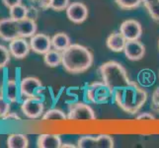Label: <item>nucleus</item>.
<instances>
[{
	"instance_id": "nucleus-7",
	"label": "nucleus",
	"mask_w": 159,
	"mask_h": 148,
	"mask_svg": "<svg viewBox=\"0 0 159 148\" xmlns=\"http://www.w3.org/2000/svg\"><path fill=\"white\" fill-rule=\"evenodd\" d=\"M19 89L21 99L40 95L41 90L43 89L42 81L37 77H25L19 81Z\"/></svg>"
},
{
	"instance_id": "nucleus-25",
	"label": "nucleus",
	"mask_w": 159,
	"mask_h": 148,
	"mask_svg": "<svg viewBox=\"0 0 159 148\" xmlns=\"http://www.w3.org/2000/svg\"><path fill=\"white\" fill-rule=\"evenodd\" d=\"M97 148H114V138L109 134H100L96 136Z\"/></svg>"
},
{
	"instance_id": "nucleus-21",
	"label": "nucleus",
	"mask_w": 159,
	"mask_h": 148,
	"mask_svg": "<svg viewBox=\"0 0 159 148\" xmlns=\"http://www.w3.org/2000/svg\"><path fill=\"white\" fill-rule=\"evenodd\" d=\"M9 17L15 21H21L27 17V6L23 4H18L9 9Z\"/></svg>"
},
{
	"instance_id": "nucleus-24",
	"label": "nucleus",
	"mask_w": 159,
	"mask_h": 148,
	"mask_svg": "<svg viewBox=\"0 0 159 148\" xmlns=\"http://www.w3.org/2000/svg\"><path fill=\"white\" fill-rule=\"evenodd\" d=\"M139 81L140 82V84L143 86H150L154 83L155 75L153 73V71L149 69L141 70L139 74Z\"/></svg>"
},
{
	"instance_id": "nucleus-11",
	"label": "nucleus",
	"mask_w": 159,
	"mask_h": 148,
	"mask_svg": "<svg viewBox=\"0 0 159 148\" xmlns=\"http://www.w3.org/2000/svg\"><path fill=\"white\" fill-rule=\"evenodd\" d=\"M31 49L37 54H45L50 49H52V38L46 34H35L30 38Z\"/></svg>"
},
{
	"instance_id": "nucleus-19",
	"label": "nucleus",
	"mask_w": 159,
	"mask_h": 148,
	"mask_svg": "<svg viewBox=\"0 0 159 148\" xmlns=\"http://www.w3.org/2000/svg\"><path fill=\"white\" fill-rule=\"evenodd\" d=\"M29 146V139L26 134L12 133L7 137L8 148H27Z\"/></svg>"
},
{
	"instance_id": "nucleus-39",
	"label": "nucleus",
	"mask_w": 159,
	"mask_h": 148,
	"mask_svg": "<svg viewBox=\"0 0 159 148\" xmlns=\"http://www.w3.org/2000/svg\"><path fill=\"white\" fill-rule=\"evenodd\" d=\"M0 92H1V89H0Z\"/></svg>"
},
{
	"instance_id": "nucleus-29",
	"label": "nucleus",
	"mask_w": 159,
	"mask_h": 148,
	"mask_svg": "<svg viewBox=\"0 0 159 148\" xmlns=\"http://www.w3.org/2000/svg\"><path fill=\"white\" fill-rule=\"evenodd\" d=\"M69 4V0H52L51 9L60 12V11L66 10Z\"/></svg>"
},
{
	"instance_id": "nucleus-32",
	"label": "nucleus",
	"mask_w": 159,
	"mask_h": 148,
	"mask_svg": "<svg viewBox=\"0 0 159 148\" xmlns=\"http://www.w3.org/2000/svg\"><path fill=\"white\" fill-rule=\"evenodd\" d=\"M38 16H39V9H38L34 5H30V6H27V17L32 20L37 21Z\"/></svg>"
},
{
	"instance_id": "nucleus-13",
	"label": "nucleus",
	"mask_w": 159,
	"mask_h": 148,
	"mask_svg": "<svg viewBox=\"0 0 159 148\" xmlns=\"http://www.w3.org/2000/svg\"><path fill=\"white\" fill-rule=\"evenodd\" d=\"M9 51L11 56L16 59H23L29 54L31 51L30 43L26 41L25 38L18 37L9 43Z\"/></svg>"
},
{
	"instance_id": "nucleus-9",
	"label": "nucleus",
	"mask_w": 159,
	"mask_h": 148,
	"mask_svg": "<svg viewBox=\"0 0 159 148\" xmlns=\"http://www.w3.org/2000/svg\"><path fill=\"white\" fill-rule=\"evenodd\" d=\"M18 37H20V33L17 21L10 17L0 19V39L5 42H11Z\"/></svg>"
},
{
	"instance_id": "nucleus-1",
	"label": "nucleus",
	"mask_w": 159,
	"mask_h": 148,
	"mask_svg": "<svg viewBox=\"0 0 159 148\" xmlns=\"http://www.w3.org/2000/svg\"><path fill=\"white\" fill-rule=\"evenodd\" d=\"M147 92L134 81L114 91V100L119 108L129 114L140 111L147 101Z\"/></svg>"
},
{
	"instance_id": "nucleus-12",
	"label": "nucleus",
	"mask_w": 159,
	"mask_h": 148,
	"mask_svg": "<svg viewBox=\"0 0 159 148\" xmlns=\"http://www.w3.org/2000/svg\"><path fill=\"white\" fill-rule=\"evenodd\" d=\"M125 56L131 61H138L145 56V47L139 40L127 41L124 48Z\"/></svg>"
},
{
	"instance_id": "nucleus-28",
	"label": "nucleus",
	"mask_w": 159,
	"mask_h": 148,
	"mask_svg": "<svg viewBox=\"0 0 159 148\" xmlns=\"http://www.w3.org/2000/svg\"><path fill=\"white\" fill-rule=\"evenodd\" d=\"M11 53L9 48L3 45H0V69H3L9 64L11 60Z\"/></svg>"
},
{
	"instance_id": "nucleus-15",
	"label": "nucleus",
	"mask_w": 159,
	"mask_h": 148,
	"mask_svg": "<svg viewBox=\"0 0 159 148\" xmlns=\"http://www.w3.org/2000/svg\"><path fill=\"white\" fill-rule=\"evenodd\" d=\"M62 141L58 134H41L37 139V146L39 148H60Z\"/></svg>"
},
{
	"instance_id": "nucleus-34",
	"label": "nucleus",
	"mask_w": 159,
	"mask_h": 148,
	"mask_svg": "<svg viewBox=\"0 0 159 148\" xmlns=\"http://www.w3.org/2000/svg\"><path fill=\"white\" fill-rule=\"evenodd\" d=\"M2 2L8 9H10V8L16 6V5L21 4L22 0H2Z\"/></svg>"
},
{
	"instance_id": "nucleus-38",
	"label": "nucleus",
	"mask_w": 159,
	"mask_h": 148,
	"mask_svg": "<svg viewBox=\"0 0 159 148\" xmlns=\"http://www.w3.org/2000/svg\"><path fill=\"white\" fill-rule=\"evenodd\" d=\"M158 49H159V41H158Z\"/></svg>"
},
{
	"instance_id": "nucleus-8",
	"label": "nucleus",
	"mask_w": 159,
	"mask_h": 148,
	"mask_svg": "<svg viewBox=\"0 0 159 148\" xmlns=\"http://www.w3.org/2000/svg\"><path fill=\"white\" fill-rule=\"evenodd\" d=\"M66 16L69 21L74 24H82L88 18L89 11L87 6L82 2L76 1L68 5L66 8Z\"/></svg>"
},
{
	"instance_id": "nucleus-26",
	"label": "nucleus",
	"mask_w": 159,
	"mask_h": 148,
	"mask_svg": "<svg viewBox=\"0 0 159 148\" xmlns=\"http://www.w3.org/2000/svg\"><path fill=\"white\" fill-rule=\"evenodd\" d=\"M78 148H97L96 136L84 135L77 140Z\"/></svg>"
},
{
	"instance_id": "nucleus-14",
	"label": "nucleus",
	"mask_w": 159,
	"mask_h": 148,
	"mask_svg": "<svg viewBox=\"0 0 159 148\" xmlns=\"http://www.w3.org/2000/svg\"><path fill=\"white\" fill-rule=\"evenodd\" d=\"M3 96L9 103H17L21 97H20V89H19V83L14 79H8L4 85L3 89Z\"/></svg>"
},
{
	"instance_id": "nucleus-35",
	"label": "nucleus",
	"mask_w": 159,
	"mask_h": 148,
	"mask_svg": "<svg viewBox=\"0 0 159 148\" xmlns=\"http://www.w3.org/2000/svg\"><path fill=\"white\" fill-rule=\"evenodd\" d=\"M3 120H21V118L17 114V113L10 112L6 117L3 119Z\"/></svg>"
},
{
	"instance_id": "nucleus-31",
	"label": "nucleus",
	"mask_w": 159,
	"mask_h": 148,
	"mask_svg": "<svg viewBox=\"0 0 159 148\" xmlns=\"http://www.w3.org/2000/svg\"><path fill=\"white\" fill-rule=\"evenodd\" d=\"M31 4L36 6L38 9L41 10H48L51 8L52 0H30Z\"/></svg>"
},
{
	"instance_id": "nucleus-36",
	"label": "nucleus",
	"mask_w": 159,
	"mask_h": 148,
	"mask_svg": "<svg viewBox=\"0 0 159 148\" xmlns=\"http://www.w3.org/2000/svg\"><path fill=\"white\" fill-rule=\"evenodd\" d=\"M75 148L76 146L73 145V144H71V143H62L61 145V148Z\"/></svg>"
},
{
	"instance_id": "nucleus-23",
	"label": "nucleus",
	"mask_w": 159,
	"mask_h": 148,
	"mask_svg": "<svg viewBox=\"0 0 159 148\" xmlns=\"http://www.w3.org/2000/svg\"><path fill=\"white\" fill-rule=\"evenodd\" d=\"M142 3L148 11L151 18L159 22V0H143Z\"/></svg>"
},
{
	"instance_id": "nucleus-10",
	"label": "nucleus",
	"mask_w": 159,
	"mask_h": 148,
	"mask_svg": "<svg viewBox=\"0 0 159 148\" xmlns=\"http://www.w3.org/2000/svg\"><path fill=\"white\" fill-rule=\"evenodd\" d=\"M120 32L127 41L139 40L142 35V27L139 21L129 19L120 24Z\"/></svg>"
},
{
	"instance_id": "nucleus-4",
	"label": "nucleus",
	"mask_w": 159,
	"mask_h": 148,
	"mask_svg": "<svg viewBox=\"0 0 159 148\" xmlns=\"http://www.w3.org/2000/svg\"><path fill=\"white\" fill-rule=\"evenodd\" d=\"M114 96V92L104 82H93L85 91L86 100L93 104H104Z\"/></svg>"
},
{
	"instance_id": "nucleus-17",
	"label": "nucleus",
	"mask_w": 159,
	"mask_h": 148,
	"mask_svg": "<svg viewBox=\"0 0 159 148\" xmlns=\"http://www.w3.org/2000/svg\"><path fill=\"white\" fill-rule=\"evenodd\" d=\"M19 24V33L20 37L22 38H31L35 34H37L38 26L35 20H32L29 18H25L18 22Z\"/></svg>"
},
{
	"instance_id": "nucleus-33",
	"label": "nucleus",
	"mask_w": 159,
	"mask_h": 148,
	"mask_svg": "<svg viewBox=\"0 0 159 148\" xmlns=\"http://www.w3.org/2000/svg\"><path fill=\"white\" fill-rule=\"evenodd\" d=\"M136 119L138 120H150V119H155V117L153 116L151 113H140L139 114L136 116Z\"/></svg>"
},
{
	"instance_id": "nucleus-30",
	"label": "nucleus",
	"mask_w": 159,
	"mask_h": 148,
	"mask_svg": "<svg viewBox=\"0 0 159 148\" xmlns=\"http://www.w3.org/2000/svg\"><path fill=\"white\" fill-rule=\"evenodd\" d=\"M150 108L152 109L153 112L159 114V87H157L152 93Z\"/></svg>"
},
{
	"instance_id": "nucleus-6",
	"label": "nucleus",
	"mask_w": 159,
	"mask_h": 148,
	"mask_svg": "<svg viewBox=\"0 0 159 148\" xmlns=\"http://www.w3.org/2000/svg\"><path fill=\"white\" fill-rule=\"evenodd\" d=\"M96 119V114L88 104L76 102L68 106L67 119L70 120H92Z\"/></svg>"
},
{
	"instance_id": "nucleus-27",
	"label": "nucleus",
	"mask_w": 159,
	"mask_h": 148,
	"mask_svg": "<svg viewBox=\"0 0 159 148\" xmlns=\"http://www.w3.org/2000/svg\"><path fill=\"white\" fill-rule=\"evenodd\" d=\"M118 6L124 10L135 9L140 6V4L143 2V0H115Z\"/></svg>"
},
{
	"instance_id": "nucleus-5",
	"label": "nucleus",
	"mask_w": 159,
	"mask_h": 148,
	"mask_svg": "<svg viewBox=\"0 0 159 148\" xmlns=\"http://www.w3.org/2000/svg\"><path fill=\"white\" fill-rule=\"evenodd\" d=\"M45 104L40 95L25 98L21 105V111L28 119H39L43 116Z\"/></svg>"
},
{
	"instance_id": "nucleus-3",
	"label": "nucleus",
	"mask_w": 159,
	"mask_h": 148,
	"mask_svg": "<svg viewBox=\"0 0 159 148\" xmlns=\"http://www.w3.org/2000/svg\"><path fill=\"white\" fill-rule=\"evenodd\" d=\"M99 72L102 81L113 92L119 88L128 85L131 81L125 68L120 62L110 60L103 63L99 67Z\"/></svg>"
},
{
	"instance_id": "nucleus-2",
	"label": "nucleus",
	"mask_w": 159,
	"mask_h": 148,
	"mask_svg": "<svg viewBox=\"0 0 159 148\" xmlns=\"http://www.w3.org/2000/svg\"><path fill=\"white\" fill-rule=\"evenodd\" d=\"M93 53L91 51L79 43L71 45L62 51V66L64 70L71 74L83 73L93 64Z\"/></svg>"
},
{
	"instance_id": "nucleus-16",
	"label": "nucleus",
	"mask_w": 159,
	"mask_h": 148,
	"mask_svg": "<svg viewBox=\"0 0 159 148\" xmlns=\"http://www.w3.org/2000/svg\"><path fill=\"white\" fill-rule=\"evenodd\" d=\"M125 43H127V40L120 34V32H115L108 37L106 45L110 51L114 52H124Z\"/></svg>"
},
{
	"instance_id": "nucleus-37",
	"label": "nucleus",
	"mask_w": 159,
	"mask_h": 148,
	"mask_svg": "<svg viewBox=\"0 0 159 148\" xmlns=\"http://www.w3.org/2000/svg\"><path fill=\"white\" fill-rule=\"evenodd\" d=\"M0 119H1V111H0Z\"/></svg>"
},
{
	"instance_id": "nucleus-22",
	"label": "nucleus",
	"mask_w": 159,
	"mask_h": 148,
	"mask_svg": "<svg viewBox=\"0 0 159 148\" xmlns=\"http://www.w3.org/2000/svg\"><path fill=\"white\" fill-rule=\"evenodd\" d=\"M42 119L43 120H65L67 119V116L59 109H51L43 114Z\"/></svg>"
},
{
	"instance_id": "nucleus-18",
	"label": "nucleus",
	"mask_w": 159,
	"mask_h": 148,
	"mask_svg": "<svg viewBox=\"0 0 159 148\" xmlns=\"http://www.w3.org/2000/svg\"><path fill=\"white\" fill-rule=\"evenodd\" d=\"M43 62L48 67H57L62 63V52L57 49H50L43 54Z\"/></svg>"
},
{
	"instance_id": "nucleus-20",
	"label": "nucleus",
	"mask_w": 159,
	"mask_h": 148,
	"mask_svg": "<svg viewBox=\"0 0 159 148\" xmlns=\"http://www.w3.org/2000/svg\"><path fill=\"white\" fill-rule=\"evenodd\" d=\"M70 45H71V41H70L69 36L63 32L57 33V34L52 38V48L57 49V51L62 52L65 48H67Z\"/></svg>"
}]
</instances>
